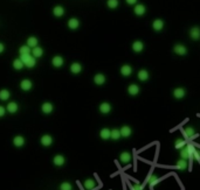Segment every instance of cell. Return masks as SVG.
Listing matches in <instances>:
<instances>
[{
    "label": "cell",
    "instance_id": "cell-8",
    "mask_svg": "<svg viewBox=\"0 0 200 190\" xmlns=\"http://www.w3.org/2000/svg\"><path fill=\"white\" fill-rule=\"evenodd\" d=\"M13 145H14V147H16V148L24 147L25 138L22 135H15L14 139H13Z\"/></svg>",
    "mask_w": 200,
    "mask_h": 190
},
{
    "label": "cell",
    "instance_id": "cell-1",
    "mask_svg": "<svg viewBox=\"0 0 200 190\" xmlns=\"http://www.w3.org/2000/svg\"><path fill=\"white\" fill-rule=\"evenodd\" d=\"M192 152H193V148L191 146H185L184 148L180 149V159L183 160H192Z\"/></svg>",
    "mask_w": 200,
    "mask_h": 190
},
{
    "label": "cell",
    "instance_id": "cell-33",
    "mask_svg": "<svg viewBox=\"0 0 200 190\" xmlns=\"http://www.w3.org/2000/svg\"><path fill=\"white\" fill-rule=\"evenodd\" d=\"M24 67H25V64L22 63V61H21L20 58H16V60L13 61V68H14L15 70H21Z\"/></svg>",
    "mask_w": 200,
    "mask_h": 190
},
{
    "label": "cell",
    "instance_id": "cell-19",
    "mask_svg": "<svg viewBox=\"0 0 200 190\" xmlns=\"http://www.w3.org/2000/svg\"><path fill=\"white\" fill-rule=\"evenodd\" d=\"M94 82L96 85H103L105 83V76L103 74H96L94 77Z\"/></svg>",
    "mask_w": 200,
    "mask_h": 190
},
{
    "label": "cell",
    "instance_id": "cell-43",
    "mask_svg": "<svg viewBox=\"0 0 200 190\" xmlns=\"http://www.w3.org/2000/svg\"><path fill=\"white\" fill-rule=\"evenodd\" d=\"M6 112H7V111H6V107H4V106H1V105H0V118H1V117H4V115L6 114Z\"/></svg>",
    "mask_w": 200,
    "mask_h": 190
},
{
    "label": "cell",
    "instance_id": "cell-37",
    "mask_svg": "<svg viewBox=\"0 0 200 190\" xmlns=\"http://www.w3.org/2000/svg\"><path fill=\"white\" fill-rule=\"evenodd\" d=\"M35 64H36V58H35L34 56H32L30 60H28V62L25 64V67H27V68H30H30H34Z\"/></svg>",
    "mask_w": 200,
    "mask_h": 190
},
{
    "label": "cell",
    "instance_id": "cell-25",
    "mask_svg": "<svg viewBox=\"0 0 200 190\" xmlns=\"http://www.w3.org/2000/svg\"><path fill=\"white\" fill-rule=\"evenodd\" d=\"M110 134H111V129H102L100 131V138L102 140H108V139H110Z\"/></svg>",
    "mask_w": 200,
    "mask_h": 190
},
{
    "label": "cell",
    "instance_id": "cell-18",
    "mask_svg": "<svg viewBox=\"0 0 200 190\" xmlns=\"http://www.w3.org/2000/svg\"><path fill=\"white\" fill-rule=\"evenodd\" d=\"M121 74H122V76L124 77H129L132 74V68L130 67L129 64H124V66H122V68H121Z\"/></svg>",
    "mask_w": 200,
    "mask_h": 190
},
{
    "label": "cell",
    "instance_id": "cell-23",
    "mask_svg": "<svg viewBox=\"0 0 200 190\" xmlns=\"http://www.w3.org/2000/svg\"><path fill=\"white\" fill-rule=\"evenodd\" d=\"M32 56H34L35 58H40V57L44 55V50H42V48H40L39 46H36V47L32 48Z\"/></svg>",
    "mask_w": 200,
    "mask_h": 190
},
{
    "label": "cell",
    "instance_id": "cell-32",
    "mask_svg": "<svg viewBox=\"0 0 200 190\" xmlns=\"http://www.w3.org/2000/svg\"><path fill=\"white\" fill-rule=\"evenodd\" d=\"M121 138H122V135H121V132H119V129H111L110 139H112V140H115V141H117V140H119Z\"/></svg>",
    "mask_w": 200,
    "mask_h": 190
},
{
    "label": "cell",
    "instance_id": "cell-4",
    "mask_svg": "<svg viewBox=\"0 0 200 190\" xmlns=\"http://www.w3.org/2000/svg\"><path fill=\"white\" fill-rule=\"evenodd\" d=\"M119 132H121L122 138H130L132 134V129L130 126H128V125H124V126H122L119 129Z\"/></svg>",
    "mask_w": 200,
    "mask_h": 190
},
{
    "label": "cell",
    "instance_id": "cell-11",
    "mask_svg": "<svg viewBox=\"0 0 200 190\" xmlns=\"http://www.w3.org/2000/svg\"><path fill=\"white\" fill-rule=\"evenodd\" d=\"M54 110V106L52 103H49V102H46V103H44V104L41 105V111L44 112V114H49L52 113Z\"/></svg>",
    "mask_w": 200,
    "mask_h": 190
},
{
    "label": "cell",
    "instance_id": "cell-44",
    "mask_svg": "<svg viewBox=\"0 0 200 190\" xmlns=\"http://www.w3.org/2000/svg\"><path fill=\"white\" fill-rule=\"evenodd\" d=\"M127 1V4H129V5H135L137 2V0H125Z\"/></svg>",
    "mask_w": 200,
    "mask_h": 190
},
{
    "label": "cell",
    "instance_id": "cell-30",
    "mask_svg": "<svg viewBox=\"0 0 200 190\" xmlns=\"http://www.w3.org/2000/svg\"><path fill=\"white\" fill-rule=\"evenodd\" d=\"M195 134V129L193 127H186L184 129V137L185 139H191Z\"/></svg>",
    "mask_w": 200,
    "mask_h": 190
},
{
    "label": "cell",
    "instance_id": "cell-21",
    "mask_svg": "<svg viewBox=\"0 0 200 190\" xmlns=\"http://www.w3.org/2000/svg\"><path fill=\"white\" fill-rule=\"evenodd\" d=\"M152 27L156 32H159L161 29L164 28V21L161 19H156L153 22H152Z\"/></svg>",
    "mask_w": 200,
    "mask_h": 190
},
{
    "label": "cell",
    "instance_id": "cell-45",
    "mask_svg": "<svg viewBox=\"0 0 200 190\" xmlns=\"http://www.w3.org/2000/svg\"><path fill=\"white\" fill-rule=\"evenodd\" d=\"M4 50H5V46H4L2 43L0 42V54H1V52H4Z\"/></svg>",
    "mask_w": 200,
    "mask_h": 190
},
{
    "label": "cell",
    "instance_id": "cell-35",
    "mask_svg": "<svg viewBox=\"0 0 200 190\" xmlns=\"http://www.w3.org/2000/svg\"><path fill=\"white\" fill-rule=\"evenodd\" d=\"M30 48L26 44V46H21V47L19 48V52L20 55H27V54H30Z\"/></svg>",
    "mask_w": 200,
    "mask_h": 190
},
{
    "label": "cell",
    "instance_id": "cell-3",
    "mask_svg": "<svg viewBox=\"0 0 200 190\" xmlns=\"http://www.w3.org/2000/svg\"><path fill=\"white\" fill-rule=\"evenodd\" d=\"M173 52H176L177 55H179V56H185L186 54H187V48L184 46V44H176L174 47H173Z\"/></svg>",
    "mask_w": 200,
    "mask_h": 190
},
{
    "label": "cell",
    "instance_id": "cell-13",
    "mask_svg": "<svg viewBox=\"0 0 200 190\" xmlns=\"http://www.w3.org/2000/svg\"><path fill=\"white\" fill-rule=\"evenodd\" d=\"M33 86V83L30 81V79H22L21 83H20V88L22 91H30Z\"/></svg>",
    "mask_w": 200,
    "mask_h": 190
},
{
    "label": "cell",
    "instance_id": "cell-5",
    "mask_svg": "<svg viewBox=\"0 0 200 190\" xmlns=\"http://www.w3.org/2000/svg\"><path fill=\"white\" fill-rule=\"evenodd\" d=\"M53 163L54 166L56 167H62L66 163V157L63 155H61V154H58V155H55L53 157Z\"/></svg>",
    "mask_w": 200,
    "mask_h": 190
},
{
    "label": "cell",
    "instance_id": "cell-7",
    "mask_svg": "<svg viewBox=\"0 0 200 190\" xmlns=\"http://www.w3.org/2000/svg\"><path fill=\"white\" fill-rule=\"evenodd\" d=\"M186 96V90L184 88H176L174 90H173V97L176 98V99H181V98H184Z\"/></svg>",
    "mask_w": 200,
    "mask_h": 190
},
{
    "label": "cell",
    "instance_id": "cell-10",
    "mask_svg": "<svg viewBox=\"0 0 200 190\" xmlns=\"http://www.w3.org/2000/svg\"><path fill=\"white\" fill-rule=\"evenodd\" d=\"M137 77H138V79L142 82H147L149 78H150V74H149V71L147 70H145V69H142V70H139L138 71V74H137Z\"/></svg>",
    "mask_w": 200,
    "mask_h": 190
},
{
    "label": "cell",
    "instance_id": "cell-34",
    "mask_svg": "<svg viewBox=\"0 0 200 190\" xmlns=\"http://www.w3.org/2000/svg\"><path fill=\"white\" fill-rule=\"evenodd\" d=\"M27 46L30 48H34L38 46V38H35V36H30V38H28V40H27Z\"/></svg>",
    "mask_w": 200,
    "mask_h": 190
},
{
    "label": "cell",
    "instance_id": "cell-28",
    "mask_svg": "<svg viewBox=\"0 0 200 190\" xmlns=\"http://www.w3.org/2000/svg\"><path fill=\"white\" fill-rule=\"evenodd\" d=\"M70 71H72V74L77 75V74H80V72L82 71V66H81L80 63H73V64L70 66Z\"/></svg>",
    "mask_w": 200,
    "mask_h": 190
},
{
    "label": "cell",
    "instance_id": "cell-6",
    "mask_svg": "<svg viewBox=\"0 0 200 190\" xmlns=\"http://www.w3.org/2000/svg\"><path fill=\"white\" fill-rule=\"evenodd\" d=\"M131 160H132V155L129 152H122L119 154V161L122 162V163H124V165L130 163Z\"/></svg>",
    "mask_w": 200,
    "mask_h": 190
},
{
    "label": "cell",
    "instance_id": "cell-24",
    "mask_svg": "<svg viewBox=\"0 0 200 190\" xmlns=\"http://www.w3.org/2000/svg\"><path fill=\"white\" fill-rule=\"evenodd\" d=\"M147 183L151 185V187H155L159 183V177L155 174H150L149 175V179H147Z\"/></svg>",
    "mask_w": 200,
    "mask_h": 190
},
{
    "label": "cell",
    "instance_id": "cell-36",
    "mask_svg": "<svg viewBox=\"0 0 200 190\" xmlns=\"http://www.w3.org/2000/svg\"><path fill=\"white\" fill-rule=\"evenodd\" d=\"M118 0H108L107 1V5L109 8H111V10H115V8H117L118 6Z\"/></svg>",
    "mask_w": 200,
    "mask_h": 190
},
{
    "label": "cell",
    "instance_id": "cell-27",
    "mask_svg": "<svg viewBox=\"0 0 200 190\" xmlns=\"http://www.w3.org/2000/svg\"><path fill=\"white\" fill-rule=\"evenodd\" d=\"M68 27L70 29H73V30H75V29H77L78 27H80V21H78L76 18H72V19H69L68 21Z\"/></svg>",
    "mask_w": 200,
    "mask_h": 190
},
{
    "label": "cell",
    "instance_id": "cell-17",
    "mask_svg": "<svg viewBox=\"0 0 200 190\" xmlns=\"http://www.w3.org/2000/svg\"><path fill=\"white\" fill-rule=\"evenodd\" d=\"M83 187L87 190H93L96 187V182L93 179H87V180L83 182Z\"/></svg>",
    "mask_w": 200,
    "mask_h": 190
},
{
    "label": "cell",
    "instance_id": "cell-9",
    "mask_svg": "<svg viewBox=\"0 0 200 190\" xmlns=\"http://www.w3.org/2000/svg\"><path fill=\"white\" fill-rule=\"evenodd\" d=\"M18 110H19V105L16 104L15 102H10L7 106H6V111L8 112V113H16L18 112Z\"/></svg>",
    "mask_w": 200,
    "mask_h": 190
},
{
    "label": "cell",
    "instance_id": "cell-29",
    "mask_svg": "<svg viewBox=\"0 0 200 190\" xmlns=\"http://www.w3.org/2000/svg\"><path fill=\"white\" fill-rule=\"evenodd\" d=\"M53 14L56 16V18H60L64 14V8L62 6H55L53 8Z\"/></svg>",
    "mask_w": 200,
    "mask_h": 190
},
{
    "label": "cell",
    "instance_id": "cell-40",
    "mask_svg": "<svg viewBox=\"0 0 200 190\" xmlns=\"http://www.w3.org/2000/svg\"><path fill=\"white\" fill-rule=\"evenodd\" d=\"M192 159H194L197 161H200V152L198 149H193V152H192Z\"/></svg>",
    "mask_w": 200,
    "mask_h": 190
},
{
    "label": "cell",
    "instance_id": "cell-31",
    "mask_svg": "<svg viewBox=\"0 0 200 190\" xmlns=\"http://www.w3.org/2000/svg\"><path fill=\"white\" fill-rule=\"evenodd\" d=\"M10 97H11V92L8 90H6V89L0 90V100L6 102V100L10 99Z\"/></svg>",
    "mask_w": 200,
    "mask_h": 190
},
{
    "label": "cell",
    "instance_id": "cell-14",
    "mask_svg": "<svg viewBox=\"0 0 200 190\" xmlns=\"http://www.w3.org/2000/svg\"><path fill=\"white\" fill-rule=\"evenodd\" d=\"M139 91H141V89L137 84H130L128 88V93L130 96H137L139 93Z\"/></svg>",
    "mask_w": 200,
    "mask_h": 190
},
{
    "label": "cell",
    "instance_id": "cell-26",
    "mask_svg": "<svg viewBox=\"0 0 200 190\" xmlns=\"http://www.w3.org/2000/svg\"><path fill=\"white\" fill-rule=\"evenodd\" d=\"M144 49V44L142 41H135L132 43V50L135 52H141Z\"/></svg>",
    "mask_w": 200,
    "mask_h": 190
},
{
    "label": "cell",
    "instance_id": "cell-38",
    "mask_svg": "<svg viewBox=\"0 0 200 190\" xmlns=\"http://www.w3.org/2000/svg\"><path fill=\"white\" fill-rule=\"evenodd\" d=\"M60 189L61 190H73V185L70 182H63V183H61L60 185Z\"/></svg>",
    "mask_w": 200,
    "mask_h": 190
},
{
    "label": "cell",
    "instance_id": "cell-42",
    "mask_svg": "<svg viewBox=\"0 0 200 190\" xmlns=\"http://www.w3.org/2000/svg\"><path fill=\"white\" fill-rule=\"evenodd\" d=\"M131 189L132 190H143V185L139 184V183H136V184L131 185Z\"/></svg>",
    "mask_w": 200,
    "mask_h": 190
},
{
    "label": "cell",
    "instance_id": "cell-41",
    "mask_svg": "<svg viewBox=\"0 0 200 190\" xmlns=\"http://www.w3.org/2000/svg\"><path fill=\"white\" fill-rule=\"evenodd\" d=\"M30 57H32V55H30V54H27V55H20V60L22 61V63H24V64H26Z\"/></svg>",
    "mask_w": 200,
    "mask_h": 190
},
{
    "label": "cell",
    "instance_id": "cell-2",
    "mask_svg": "<svg viewBox=\"0 0 200 190\" xmlns=\"http://www.w3.org/2000/svg\"><path fill=\"white\" fill-rule=\"evenodd\" d=\"M40 142L41 145L44 146V147H49V146H52V143H53V137L52 135H49V134H44L41 139H40Z\"/></svg>",
    "mask_w": 200,
    "mask_h": 190
},
{
    "label": "cell",
    "instance_id": "cell-39",
    "mask_svg": "<svg viewBox=\"0 0 200 190\" xmlns=\"http://www.w3.org/2000/svg\"><path fill=\"white\" fill-rule=\"evenodd\" d=\"M174 147L177 149H181V148L185 147V140H183V139H178L176 141V145H174Z\"/></svg>",
    "mask_w": 200,
    "mask_h": 190
},
{
    "label": "cell",
    "instance_id": "cell-12",
    "mask_svg": "<svg viewBox=\"0 0 200 190\" xmlns=\"http://www.w3.org/2000/svg\"><path fill=\"white\" fill-rule=\"evenodd\" d=\"M100 112L102 114H108V113H110L111 112V105L109 104V103H107V102H104V103H102V104L100 105Z\"/></svg>",
    "mask_w": 200,
    "mask_h": 190
},
{
    "label": "cell",
    "instance_id": "cell-20",
    "mask_svg": "<svg viewBox=\"0 0 200 190\" xmlns=\"http://www.w3.org/2000/svg\"><path fill=\"white\" fill-rule=\"evenodd\" d=\"M133 12H135V14L136 15H144L145 14V12H147V8H145V6L142 5V4H138V5L135 6V8H133Z\"/></svg>",
    "mask_w": 200,
    "mask_h": 190
},
{
    "label": "cell",
    "instance_id": "cell-22",
    "mask_svg": "<svg viewBox=\"0 0 200 190\" xmlns=\"http://www.w3.org/2000/svg\"><path fill=\"white\" fill-rule=\"evenodd\" d=\"M177 168L181 171H185V170H187V168H188V163H187L186 160L179 159V160L177 161Z\"/></svg>",
    "mask_w": 200,
    "mask_h": 190
},
{
    "label": "cell",
    "instance_id": "cell-15",
    "mask_svg": "<svg viewBox=\"0 0 200 190\" xmlns=\"http://www.w3.org/2000/svg\"><path fill=\"white\" fill-rule=\"evenodd\" d=\"M63 57L62 56H54L53 60H52V64H53L55 68H60L63 66Z\"/></svg>",
    "mask_w": 200,
    "mask_h": 190
},
{
    "label": "cell",
    "instance_id": "cell-16",
    "mask_svg": "<svg viewBox=\"0 0 200 190\" xmlns=\"http://www.w3.org/2000/svg\"><path fill=\"white\" fill-rule=\"evenodd\" d=\"M190 36L192 40H199L200 38V28L199 27H192L190 30Z\"/></svg>",
    "mask_w": 200,
    "mask_h": 190
}]
</instances>
